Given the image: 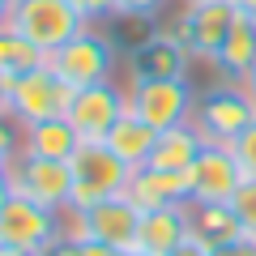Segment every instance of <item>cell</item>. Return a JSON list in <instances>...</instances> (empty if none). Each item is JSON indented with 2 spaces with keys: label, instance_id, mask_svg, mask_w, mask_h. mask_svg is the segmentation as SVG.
<instances>
[{
  "label": "cell",
  "instance_id": "6da1fadb",
  "mask_svg": "<svg viewBox=\"0 0 256 256\" xmlns=\"http://www.w3.org/2000/svg\"><path fill=\"white\" fill-rule=\"evenodd\" d=\"M252 120H256V102L244 90V82H222L210 90H196L188 124L205 137V146H230Z\"/></svg>",
  "mask_w": 256,
  "mask_h": 256
},
{
  "label": "cell",
  "instance_id": "7a4b0ae2",
  "mask_svg": "<svg viewBox=\"0 0 256 256\" xmlns=\"http://www.w3.org/2000/svg\"><path fill=\"white\" fill-rule=\"evenodd\" d=\"M52 73L64 77L73 90H86V86H98V82H111V68H116V43L111 34H102L98 26H86L77 30L68 43H60L52 56Z\"/></svg>",
  "mask_w": 256,
  "mask_h": 256
},
{
  "label": "cell",
  "instance_id": "3957f363",
  "mask_svg": "<svg viewBox=\"0 0 256 256\" xmlns=\"http://www.w3.org/2000/svg\"><path fill=\"white\" fill-rule=\"evenodd\" d=\"M68 166H73V205L77 210H90V205L107 201V196H124L128 180H132V166H124L102 141H86L68 158Z\"/></svg>",
  "mask_w": 256,
  "mask_h": 256
},
{
  "label": "cell",
  "instance_id": "277c9868",
  "mask_svg": "<svg viewBox=\"0 0 256 256\" xmlns=\"http://www.w3.org/2000/svg\"><path fill=\"white\" fill-rule=\"evenodd\" d=\"M4 26H13L26 43H34L43 56H52L77 30H86V18L68 0H13V13Z\"/></svg>",
  "mask_w": 256,
  "mask_h": 256
},
{
  "label": "cell",
  "instance_id": "5b68a950",
  "mask_svg": "<svg viewBox=\"0 0 256 256\" xmlns=\"http://www.w3.org/2000/svg\"><path fill=\"white\" fill-rule=\"evenodd\" d=\"M196 90L188 77H150V82H128V107L137 111L154 132L188 124Z\"/></svg>",
  "mask_w": 256,
  "mask_h": 256
},
{
  "label": "cell",
  "instance_id": "8992f818",
  "mask_svg": "<svg viewBox=\"0 0 256 256\" xmlns=\"http://www.w3.org/2000/svg\"><path fill=\"white\" fill-rule=\"evenodd\" d=\"M73 86L64 77L52 73V64H38L30 73L9 77V111L22 120V124H38V120H56L68 116L73 107Z\"/></svg>",
  "mask_w": 256,
  "mask_h": 256
},
{
  "label": "cell",
  "instance_id": "52a82bcc",
  "mask_svg": "<svg viewBox=\"0 0 256 256\" xmlns=\"http://www.w3.org/2000/svg\"><path fill=\"white\" fill-rule=\"evenodd\" d=\"M4 171H9V180H13V192H22V196H30V201L47 205V210L73 205V166L68 162L13 154Z\"/></svg>",
  "mask_w": 256,
  "mask_h": 256
},
{
  "label": "cell",
  "instance_id": "ba28073f",
  "mask_svg": "<svg viewBox=\"0 0 256 256\" xmlns=\"http://www.w3.org/2000/svg\"><path fill=\"white\" fill-rule=\"evenodd\" d=\"M128 111V82H98L86 86L73 94V107H68V124L77 128L82 141H102L116 128V120Z\"/></svg>",
  "mask_w": 256,
  "mask_h": 256
},
{
  "label": "cell",
  "instance_id": "9c48e42d",
  "mask_svg": "<svg viewBox=\"0 0 256 256\" xmlns=\"http://www.w3.org/2000/svg\"><path fill=\"white\" fill-rule=\"evenodd\" d=\"M244 180L248 175L235 162L230 146H205L201 158L188 166V201L192 205H226Z\"/></svg>",
  "mask_w": 256,
  "mask_h": 256
},
{
  "label": "cell",
  "instance_id": "30bf717a",
  "mask_svg": "<svg viewBox=\"0 0 256 256\" xmlns=\"http://www.w3.org/2000/svg\"><path fill=\"white\" fill-rule=\"evenodd\" d=\"M239 9L235 0H201V4H180L184 22V47L192 52V60H214L218 47L226 43L230 26H235Z\"/></svg>",
  "mask_w": 256,
  "mask_h": 256
},
{
  "label": "cell",
  "instance_id": "8fae6325",
  "mask_svg": "<svg viewBox=\"0 0 256 256\" xmlns=\"http://www.w3.org/2000/svg\"><path fill=\"white\" fill-rule=\"evenodd\" d=\"M56 235H60V218H56V210L30 201V196H22V192H13L9 205L0 210V244L38 252V248L52 244Z\"/></svg>",
  "mask_w": 256,
  "mask_h": 256
},
{
  "label": "cell",
  "instance_id": "7c38bea8",
  "mask_svg": "<svg viewBox=\"0 0 256 256\" xmlns=\"http://www.w3.org/2000/svg\"><path fill=\"white\" fill-rule=\"evenodd\" d=\"M82 218H86V239H94V244H111L120 252H128V248L137 244L141 210L128 196H107V201L82 210Z\"/></svg>",
  "mask_w": 256,
  "mask_h": 256
},
{
  "label": "cell",
  "instance_id": "4fadbf2b",
  "mask_svg": "<svg viewBox=\"0 0 256 256\" xmlns=\"http://www.w3.org/2000/svg\"><path fill=\"white\" fill-rule=\"evenodd\" d=\"M128 82H150V77H188L192 52L184 43H171L162 34H150L146 43H137L132 52H124Z\"/></svg>",
  "mask_w": 256,
  "mask_h": 256
},
{
  "label": "cell",
  "instance_id": "5bb4252c",
  "mask_svg": "<svg viewBox=\"0 0 256 256\" xmlns=\"http://www.w3.org/2000/svg\"><path fill=\"white\" fill-rule=\"evenodd\" d=\"M124 196L137 205L141 214L166 210V205H188V175L180 171H154V166H137L128 180Z\"/></svg>",
  "mask_w": 256,
  "mask_h": 256
},
{
  "label": "cell",
  "instance_id": "9a60e30c",
  "mask_svg": "<svg viewBox=\"0 0 256 256\" xmlns=\"http://www.w3.org/2000/svg\"><path fill=\"white\" fill-rule=\"evenodd\" d=\"M188 239V205H166V210H150L141 214L137 226V252L150 256H171L175 248Z\"/></svg>",
  "mask_w": 256,
  "mask_h": 256
},
{
  "label": "cell",
  "instance_id": "2e32d148",
  "mask_svg": "<svg viewBox=\"0 0 256 256\" xmlns=\"http://www.w3.org/2000/svg\"><path fill=\"white\" fill-rule=\"evenodd\" d=\"M82 146H86V141L77 137V128L68 124V116H56V120H38V124H26V141H22V154L68 162V158H73Z\"/></svg>",
  "mask_w": 256,
  "mask_h": 256
},
{
  "label": "cell",
  "instance_id": "e0dca14e",
  "mask_svg": "<svg viewBox=\"0 0 256 256\" xmlns=\"http://www.w3.org/2000/svg\"><path fill=\"white\" fill-rule=\"evenodd\" d=\"M154 141H158V132H154V128H150L132 107H128L124 116L116 120V128L102 137V146H107L124 166H132V171H137V166L150 162V150H154Z\"/></svg>",
  "mask_w": 256,
  "mask_h": 256
},
{
  "label": "cell",
  "instance_id": "ac0fdd59",
  "mask_svg": "<svg viewBox=\"0 0 256 256\" xmlns=\"http://www.w3.org/2000/svg\"><path fill=\"white\" fill-rule=\"evenodd\" d=\"M214 68H218L226 82H244V77L256 68V18H248V13L235 18L226 43H222L218 56H214Z\"/></svg>",
  "mask_w": 256,
  "mask_h": 256
},
{
  "label": "cell",
  "instance_id": "d6986e66",
  "mask_svg": "<svg viewBox=\"0 0 256 256\" xmlns=\"http://www.w3.org/2000/svg\"><path fill=\"white\" fill-rule=\"evenodd\" d=\"M201 150H205V137H201L192 124H180V128L158 132V141H154V150H150V162H146V166L188 175V166L201 158Z\"/></svg>",
  "mask_w": 256,
  "mask_h": 256
},
{
  "label": "cell",
  "instance_id": "ffe728a7",
  "mask_svg": "<svg viewBox=\"0 0 256 256\" xmlns=\"http://www.w3.org/2000/svg\"><path fill=\"white\" fill-rule=\"evenodd\" d=\"M188 235L201 248H222V244L244 239V226H239L230 201L226 205H192L188 201Z\"/></svg>",
  "mask_w": 256,
  "mask_h": 256
},
{
  "label": "cell",
  "instance_id": "44dd1931",
  "mask_svg": "<svg viewBox=\"0 0 256 256\" xmlns=\"http://www.w3.org/2000/svg\"><path fill=\"white\" fill-rule=\"evenodd\" d=\"M38 64H47V56L38 52L34 43H26L13 26H0V73H4V77H18V73L38 68Z\"/></svg>",
  "mask_w": 256,
  "mask_h": 256
},
{
  "label": "cell",
  "instance_id": "7402d4cb",
  "mask_svg": "<svg viewBox=\"0 0 256 256\" xmlns=\"http://www.w3.org/2000/svg\"><path fill=\"white\" fill-rule=\"evenodd\" d=\"M230 210H235V218H239V226H244V235L256 239V180H244V184L235 188Z\"/></svg>",
  "mask_w": 256,
  "mask_h": 256
},
{
  "label": "cell",
  "instance_id": "603a6c76",
  "mask_svg": "<svg viewBox=\"0 0 256 256\" xmlns=\"http://www.w3.org/2000/svg\"><path fill=\"white\" fill-rule=\"evenodd\" d=\"M22 141H26V124L13 111H4L0 116V166H9V158L22 154Z\"/></svg>",
  "mask_w": 256,
  "mask_h": 256
},
{
  "label": "cell",
  "instance_id": "cb8c5ba5",
  "mask_svg": "<svg viewBox=\"0 0 256 256\" xmlns=\"http://www.w3.org/2000/svg\"><path fill=\"white\" fill-rule=\"evenodd\" d=\"M230 154H235V162L244 166L248 180H256V120L244 128V132H239L235 141H230Z\"/></svg>",
  "mask_w": 256,
  "mask_h": 256
},
{
  "label": "cell",
  "instance_id": "d4e9b609",
  "mask_svg": "<svg viewBox=\"0 0 256 256\" xmlns=\"http://www.w3.org/2000/svg\"><path fill=\"white\" fill-rule=\"evenodd\" d=\"M68 4L86 18V26H98V22L116 18V0H68Z\"/></svg>",
  "mask_w": 256,
  "mask_h": 256
},
{
  "label": "cell",
  "instance_id": "484cf974",
  "mask_svg": "<svg viewBox=\"0 0 256 256\" xmlns=\"http://www.w3.org/2000/svg\"><path fill=\"white\" fill-rule=\"evenodd\" d=\"M158 9H166V0H116V18H146V22H154Z\"/></svg>",
  "mask_w": 256,
  "mask_h": 256
},
{
  "label": "cell",
  "instance_id": "4316f807",
  "mask_svg": "<svg viewBox=\"0 0 256 256\" xmlns=\"http://www.w3.org/2000/svg\"><path fill=\"white\" fill-rule=\"evenodd\" d=\"M210 256H256V239L244 235L235 244H222V248H210Z\"/></svg>",
  "mask_w": 256,
  "mask_h": 256
},
{
  "label": "cell",
  "instance_id": "83f0119b",
  "mask_svg": "<svg viewBox=\"0 0 256 256\" xmlns=\"http://www.w3.org/2000/svg\"><path fill=\"white\" fill-rule=\"evenodd\" d=\"M34 256H77V244H73V239H60V235H56L52 244H43Z\"/></svg>",
  "mask_w": 256,
  "mask_h": 256
},
{
  "label": "cell",
  "instance_id": "f1b7e54d",
  "mask_svg": "<svg viewBox=\"0 0 256 256\" xmlns=\"http://www.w3.org/2000/svg\"><path fill=\"white\" fill-rule=\"evenodd\" d=\"M77 256H124V252L111 248V244H94V239H86V244H77Z\"/></svg>",
  "mask_w": 256,
  "mask_h": 256
},
{
  "label": "cell",
  "instance_id": "f546056e",
  "mask_svg": "<svg viewBox=\"0 0 256 256\" xmlns=\"http://www.w3.org/2000/svg\"><path fill=\"white\" fill-rule=\"evenodd\" d=\"M171 256H210V248H201V244H196V239H192V235H188V239H184V244H180V248H175V252H171Z\"/></svg>",
  "mask_w": 256,
  "mask_h": 256
},
{
  "label": "cell",
  "instance_id": "4dcf8cb0",
  "mask_svg": "<svg viewBox=\"0 0 256 256\" xmlns=\"http://www.w3.org/2000/svg\"><path fill=\"white\" fill-rule=\"evenodd\" d=\"M9 196H13V180H9V171L0 166V210L9 205Z\"/></svg>",
  "mask_w": 256,
  "mask_h": 256
},
{
  "label": "cell",
  "instance_id": "1f68e13d",
  "mask_svg": "<svg viewBox=\"0 0 256 256\" xmlns=\"http://www.w3.org/2000/svg\"><path fill=\"white\" fill-rule=\"evenodd\" d=\"M4 111H9V77L0 73V116H4Z\"/></svg>",
  "mask_w": 256,
  "mask_h": 256
},
{
  "label": "cell",
  "instance_id": "d6a6232c",
  "mask_svg": "<svg viewBox=\"0 0 256 256\" xmlns=\"http://www.w3.org/2000/svg\"><path fill=\"white\" fill-rule=\"evenodd\" d=\"M235 9L248 13V18H256V0H235Z\"/></svg>",
  "mask_w": 256,
  "mask_h": 256
},
{
  "label": "cell",
  "instance_id": "836d02e7",
  "mask_svg": "<svg viewBox=\"0 0 256 256\" xmlns=\"http://www.w3.org/2000/svg\"><path fill=\"white\" fill-rule=\"evenodd\" d=\"M0 256H34V252H26V248H9V244H0Z\"/></svg>",
  "mask_w": 256,
  "mask_h": 256
},
{
  "label": "cell",
  "instance_id": "e575fe53",
  "mask_svg": "<svg viewBox=\"0 0 256 256\" xmlns=\"http://www.w3.org/2000/svg\"><path fill=\"white\" fill-rule=\"evenodd\" d=\"M244 90H248V94H252V102H256V68H252V73H248V77H244Z\"/></svg>",
  "mask_w": 256,
  "mask_h": 256
},
{
  "label": "cell",
  "instance_id": "d590c367",
  "mask_svg": "<svg viewBox=\"0 0 256 256\" xmlns=\"http://www.w3.org/2000/svg\"><path fill=\"white\" fill-rule=\"evenodd\" d=\"M9 13H13V0H0V26L9 22Z\"/></svg>",
  "mask_w": 256,
  "mask_h": 256
},
{
  "label": "cell",
  "instance_id": "8d00e7d4",
  "mask_svg": "<svg viewBox=\"0 0 256 256\" xmlns=\"http://www.w3.org/2000/svg\"><path fill=\"white\" fill-rule=\"evenodd\" d=\"M124 256H150V252H137V248H128V252Z\"/></svg>",
  "mask_w": 256,
  "mask_h": 256
},
{
  "label": "cell",
  "instance_id": "74e56055",
  "mask_svg": "<svg viewBox=\"0 0 256 256\" xmlns=\"http://www.w3.org/2000/svg\"><path fill=\"white\" fill-rule=\"evenodd\" d=\"M180 4H201V0H180Z\"/></svg>",
  "mask_w": 256,
  "mask_h": 256
}]
</instances>
